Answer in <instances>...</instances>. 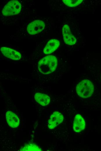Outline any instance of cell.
<instances>
[{
  "mask_svg": "<svg viewBox=\"0 0 101 151\" xmlns=\"http://www.w3.org/2000/svg\"><path fill=\"white\" fill-rule=\"evenodd\" d=\"M94 86L92 82L87 79H84L77 85L76 90L80 97L87 98L91 96L94 91Z\"/></svg>",
  "mask_w": 101,
  "mask_h": 151,
  "instance_id": "obj_2",
  "label": "cell"
},
{
  "mask_svg": "<svg viewBox=\"0 0 101 151\" xmlns=\"http://www.w3.org/2000/svg\"><path fill=\"white\" fill-rule=\"evenodd\" d=\"M60 42L58 40L55 39H50L44 48V53L46 54L52 53L57 48Z\"/></svg>",
  "mask_w": 101,
  "mask_h": 151,
  "instance_id": "obj_10",
  "label": "cell"
},
{
  "mask_svg": "<svg viewBox=\"0 0 101 151\" xmlns=\"http://www.w3.org/2000/svg\"><path fill=\"white\" fill-rule=\"evenodd\" d=\"M62 1L67 6L73 7L78 5L82 2L83 0H63Z\"/></svg>",
  "mask_w": 101,
  "mask_h": 151,
  "instance_id": "obj_13",
  "label": "cell"
},
{
  "mask_svg": "<svg viewBox=\"0 0 101 151\" xmlns=\"http://www.w3.org/2000/svg\"><path fill=\"white\" fill-rule=\"evenodd\" d=\"M64 117L62 114L57 111L55 112L51 115L48 121V127L53 129L63 121Z\"/></svg>",
  "mask_w": 101,
  "mask_h": 151,
  "instance_id": "obj_6",
  "label": "cell"
},
{
  "mask_svg": "<svg viewBox=\"0 0 101 151\" xmlns=\"http://www.w3.org/2000/svg\"><path fill=\"white\" fill-rule=\"evenodd\" d=\"M35 98L37 102L43 106L48 105L50 101V98L48 95L39 93L35 94Z\"/></svg>",
  "mask_w": 101,
  "mask_h": 151,
  "instance_id": "obj_11",
  "label": "cell"
},
{
  "mask_svg": "<svg viewBox=\"0 0 101 151\" xmlns=\"http://www.w3.org/2000/svg\"><path fill=\"white\" fill-rule=\"evenodd\" d=\"M21 8V5L18 1L12 0L5 6L2 13L5 16L17 15L20 12Z\"/></svg>",
  "mask_w": 101,
  "mask_h": 151,
  "instance_id": "obj_3",
  "label": "cell"
},
{
  "mask_svg": "<svg viewBox=\"0 0 101 151\" xmlns=\"http://www.w3.org/2000/svg\"><path fill=\"white\" fill-rule=\"evenodd\" d=\"M85 123L82 116L79 114L76 115L74 118L73 129L74 131L79 132L85 128Z\"/></svg>",
  "mask_w": 101,
  "mask_h": 151,
  "instance_id": "obj_8",
  "label": "cell"
},
{
  "mask_svg": "<svg viewBox=\"0 0 101 151\" xmlns=\"http://www.w3.org/2000/svg\"><path fill=\"white\" fill-rule=\"evenodd\" d=\"M57 64V60L55 56L48 55L42 58L39 62L38 68L43 74H48L54 71Z\"/></svg>",
  "mask_w": 101,
  "mask_h": 151,
  "instance_id": "obj_1",
  "label": "cell"
},
{
  "mask_svg": "<svg viewBox=\"0 0 101 151\" xmlns=\"http://www.w3.org/2000/svg\"><path fill=\"white\" fill-rule=\"evenodd\" d=\"M44 23L42 21L36 20L30 23L28 26L27 30L30 35H33L41 32L45 27Z\"/></svg>",
  "mask_w": 101,
  "mask_h": 151,
  "instance_id": "obj_4",
  "label": "cell"
},
{
  "mask_svg": "<svg viewBox=\"0 0 101 151\" xmlns=\"http://www.w3.org/2000/svg\"><path fill=\"white\" fill-rule=\"evenodd\" d=\"M1 51L5 56L13 60H19L21 57L20 53L18 52L8 48L2 47L1 48Z\"/></svg>",
  "mask_w": 101,
  "mask_h": 151,
  "instance_id": "obj_7",
  "label": "cell"
},
{
  "mask_svg": "<svg viewBox=\"0 0 101 151\" xmlns=\"http://www.w3.org/2000/svg\"><path fill=\"white\" fill-rule=\"evenodd\" d=\"M6 115L7 123L10 127L15 128L19 126V119L15 114L11 111H8Z\"/></svg>",
  "mask_w": 101,
  "mask_h": 151,
  "instance_id": "obj_9",
  "label": "cell"
},
{
  "mask_svg": "<svg viewBox=\"0 0 101 151\" xmlns=\"http://www.w3.org/2000/svg\"></svg>",
  "mask_w": 101,
  "mask_h": 151,
  "instance_id": "obj_14",
  "label": "cell"
},
{
  "mask_svg": "<svg viewBox=\"0 0 101 151\" xmlns=\"http://www.w3.org/2000/svg\"><path fill=\"white\" fill-rule=\"evenodd\" d=\"M62 33L63 39L66 44L69 45H73L76 43V38L72 34L68 25H65L63 26Z\"/></svg>",
  "mask_w": 101,
  "mask_h": 151,
  "instance_id": "obj_5",
  "label": "cell"
},
{
  "mask_svg": "<svg viewBox=\"0 0 101 151\" xmlns=\"http://www.w3.org/2000/svg\"><path fill=\"white\" fill-rule=\"evenodd\" d=\"M21 151H41V148L36 144H27L24 145L19 150Z\"/></svg>",
  "mask_w": 101,
  "mask_h": 151,
  "instance_id": "obj_12",
  "label": "cell"
}]
</instances>
